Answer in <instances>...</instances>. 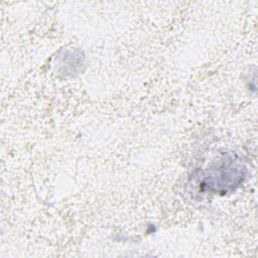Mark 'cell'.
<instances>
[{
    "label": "cell",
    "mask_w": 258,
    "mask_h": 258,
    "mask_svg": "<svg viewBox=\"0 0 258 258\" xmlns=\"http://www.w3.org/2000/svg\"><path fill=\"white\" fill-rule=\"evenodd\" d=\"M246 167L232 153H222L204 171L201 185L214 194H227L235 190L244 180Z\"/></svg>",
    "instance_id": "cell-1"
}]
</instances>
